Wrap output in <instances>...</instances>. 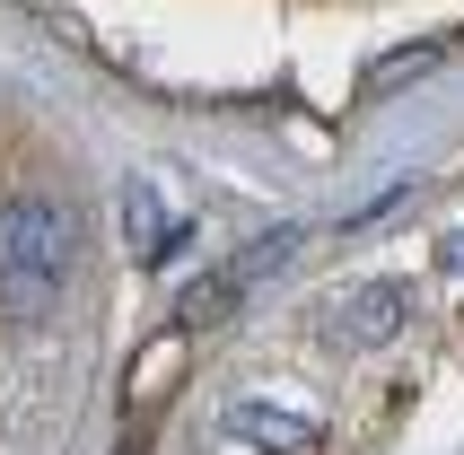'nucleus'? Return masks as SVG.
Listing matches in <instances>:
<instances>
[{
	"instance_id": "3",
	"label": "nucleus",
	"mask_w": 464,
	"mask_h": 455,
	"mask_svg": "<svg viewBox=\"0 0 464 455\" xmlns=\"http://www.w3.org/2000/svg\"><path fill=\"white\" fill-rule=\"evenodd\" d=\"M184 359H193V324H167V333H150V342L131 351V368H123V411L131 421H150V411L176 403Z\"/></svg>"
},
{
	"instance_id": "2",
	"label": "nucleus",
	"mask_w": 464,
	"mask_h": 455,
	"mask_svg": "<svg viewBox=\"0 0 464 455\" xmlns=\"http://www.w3.org/2000/svg\"><path fill=\"white\" fill-rule=\"evenodd\" d=\"M298 237H307V228H263L255 246H237L228 263H210L202 280H193V289H184V324H228L237 306H246V289H255V280H272L289 263V254H298Z\"/></svg>"
},
{
	"instance_id": "5",
	"label": "nucleus",
	"mask_w": 464,
	"mask_h": 455,
	"mask_svg": "<svg viewBox=\"0 0 464 455\" xmlns=\"http://www.w3.org/2000/svg\"><path fill=\"white\" fill-rule=\"evenodd\" d=\"M228 438L255 455H307V447H324V421L298 403H272V394H246V403H228Z\"/></svg>"
},
{
	"instance_id": "7",
	"label": "nucleus",
	"mask_w": 464,
	"mask_h": 455,
	"mask_svg": "<svg viewBox=\"0 0 464 455\" xmlns=\"http://www.w3.org/2000/svg\"><path fill=\"white\" fill-rule=\"evenodd\" d=\"M123 455H140V447H123Z\"/></svg>"
},
{
	"instance_id": "1",
	"label": "nucleus",
	"mask_w": 464,
	"mask_h": 455,
	"mask_svg": "<svg viewBox=\"0 0 464 455\" xmlns=\"http://www.w3.org/2000/svg\"><path fill=\"white\" fill-rule=\"evenodd\" d=\"M79 263V219L53 193H9L0 202V298L18 315H44L53 289Z\"/></svg>"
},
{
	"instance_id": "6",
	"label": "nucleus",
	"mask_w": 464,
	"mask_h": 455,
	"mask_svg": "<svg viewBox=\"0 0 464 455\" xmlns=\"http://www.w3.org/2000/svg\"><path fill=\"white\" fill-rule=\"evenodd\" d=\"M123 237H131V254H140V263H167V254L184 246V219L158 202V184H150V176H131V184H123Z\"/></svg>"
},
{
	"instance_id": "4",
	"label": "nucleus",
	"mask_w": 464,
	"mask_h": 455,
	"mask_svg": "<svg viewBox=\"0 0 464 455\" xmlns=\"http://www.w3.org/2000/svg\"><path fill=\"white\" fill-rule=\"evenodd\" d=\"M403 315H412V289H403V280H368V289L334 298L324 342H342V351H377V342H394V333H403Z\"/></svg>"
}]
</instances>
